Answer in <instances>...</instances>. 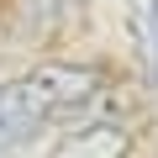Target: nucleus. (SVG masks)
<instances>
[{"label": "nucleus", "instance_id": "f257e3e1", "mask_svg": "<svg viewBox=\"0 0 158 158\" xmlns=\"http://www.w3.org/2000/svg\"><path fill=\"white\" fill-rule=\"evenodd\" d=\"M27 74H32V85L48 95V106L58 111V121L74 116V111H85L106 90V69L100 63H85V58H42Z\"/></svg>", "mask_w": 158, "mask_h": 158}, {"label": "nucleus", "instance_id": "f03ea898", "mask_svg": "<svg viewBox=\"0 0 158 158\" xmlns=\"http://www.w3.org/2000/svg\"><path fill=\"white\" fill-rule=\"evenodd\" d=\"M58 121V111L48 106V95L32 85V74L0 79V158H11L21 142H32L37 132H48Z\"/></svg>", "mask_w": 158, "mask_h": 158}, {"label": "nucleus", "instance_id": "20e7f679", "mask_svg": "<svg viewBox=\"0 0 158 158\" xmlns=\"http://www.w3.org/2000/svg\"><path fill=\"white\" fill-rule=\"evenodd\" d=\"M142 27H148V37L158 42V0H142Z\"/></svg>", "mask_w": 158, "mask_h": 158}, {"label": "nucleus", "instance_id": "7ed1b4c3", "mask_svg": "<svg viewBox=\"0 0 158 158\" xmlns=\"http://www.w3.org/2000/svg\"><path fill=\"white\" fill-rule=\"evenodd\" d=\"M74 21V6L69 0H21L11 11V37L21 48H48L63 37V27Z\"/></svg>", "mask_w": 158, "mask_h": 158}]
</instances>
